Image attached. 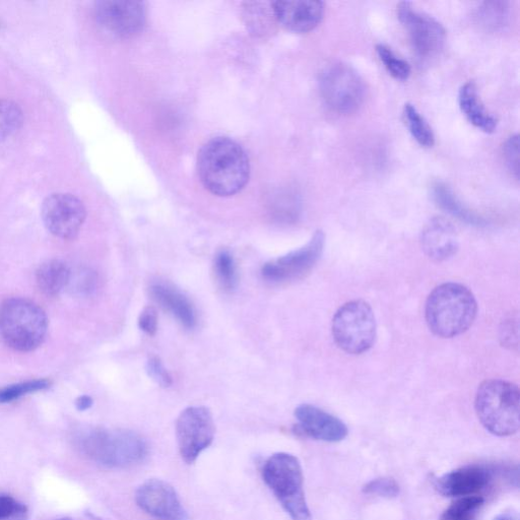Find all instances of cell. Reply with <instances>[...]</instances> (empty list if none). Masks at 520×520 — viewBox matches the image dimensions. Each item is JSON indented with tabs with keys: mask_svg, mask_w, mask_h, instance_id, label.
<instances>
[{
	"mask_svg": "<svg viewBox=\"0 0 520 520\" xmlns=\"http://www.w3.org/2000/svg\"><path fill=\"white\" fill-rule=\"evenodd\" d=\"M50 385L51 382L46 379H35L0 388V404H9L27 395L42 392Z\"/></svg>",
	"mask_w": 520,
	"mask_h": 520,
	"instance_id": "cell-28",
	"label": "cell"
},
{
	"mask_svg": "<svg viewBox=\"0 0 520 520\" xmlns=\"http://www.w3.org/2000/svg\"><path fill=\"white\" fill-rule=\"evenodd\" d=\"M147 10L142 2H101L96 7V19L109 34L128 38L140 33L145 24Z\"/></svg>",
	"mask_w": 520,
	"mask_h": 520,
	"instance_id": "cell-13",
	"label": "cell"
},
{
	"mask_svg": "<svg viewBox=\"0 0 520 520\" xmlns=\"http://www.w3.org/2000/svg\"><path fill=\"white\" fill-rule=\"evenodd\" d=\"M319 89L325 105L339 114L357 112L366 96L363 79L350 65L341 62L322 72Z\"/></svg>",
	"mask_w": 520,
	"mask_h": 520,
	"instance_id": "cell-8",
	"label": "cell"
},
{
	"mask_svg": "<svg viewBox=\"0 0 520 520\" xmlns=\"http://www.w3.org/2000/svg\"><path fill=\"white\" fill-rule=\"evenodd\" d=\"M47 330L46 313L35 302L10 298L0 304V338L9 348L32 352L43 344Z\"/></svg>",
	"mask_w": 520,
	"mask_h": 520,
	"instance_id": "cell-4",
	"label": "cell"
},
{
	"mask_svg": "<svg viewBox=\"0 0 520 520\" xmlns=\"http://www.w3.org/2000/svg\"><path fill=\"white\" fill-rule=\"evenodd\" d=\"M503 154L507 167L513 176L519 178V137H510L503 146Z\"/></svg>",
	"mask_w": 520,
	"mask_h": 520,
	"instance_id": "cell-33",
	"label": "cell"
},
{
	"mask_svg": "<svg viewBox=\"0 0 520 520\" xmlns=\"http://www.w3.org/2000/svg\"><path fill=\"white\" fill-rule=\"evenodd\" d=\"M94 405V401L89 396H82L76 401V407L79 411L85 412L90 410Z\"/></svg>",
	"mask_w": 520,
	"mask_h": 520,
	"instance_id": "cell-35",
	"label": "cell"
},
{
	"mask_svg": "<svg viewBox=\"0 0 520 520\" xmlns=\"http://www.w3.org/2000/svg\"><path fill=\"white\" fill-rule=\"evenodd\" d=\"M398 17L418 56L430 58L442 49L446 32L433 17L417 11L412 4L406 2L398 6Z\"/></svg>",
	"mask_w": 520,
	"mask_h": 520,
	"instance_id": "cell-12",
	"label": "cell"
},
{
	"mask_svg": "<svg viewBox=\"0 0 520 520\" xmlns=\"http://www.w3.org/2000/svg\"><path fill=\"white\" fill-rule=\"evenodd\" d=\"M509 4L506 2L484 3L477 12L479 23L489 31H495L507 24Z\"/></svg>",
	"mask_w": 520,
	"mask_h": 520,
	"instance_id": "cell-25",
	"label": "cell"
},
{
	"mask_svg": "<svg viewBox=\"0 0 520 520\" xmlns=\"http://www.w3.org/2000/svg\"><path fill=\"white\" fill-rule=\"evenodd\" d=\"M158 312L154 306L146 307L139 317V328L150 337H154L158 331Z\"/></svg>",
	"mask_w": 520,
	"mask_h": 520,
	"instance_id": "cell-34",
	"label": "cell"
},
{
	"mask_svg": "<svg viewBox=\"0 0 520 520\" xmlns=\"http://www.w3.org/2000/svg\"><path fill=\"white\" fill-rule=\"evenodd\" d=\"M216 427L211 411L206 407H189L176 422V438L182 460L192 465L211 446Z\"/></svg>",
	"mask_w": 520,
	"mask_h": 520,
	"instance_id": "cell-9",
	"label": "cell"
},
{
	"mask_svg": "<svg viewBox=\"0 0 520 520\" xmlns=\"http://www.w3.org/2000/svg\"><path fill=\"white\" fill-rule=\"evenodd\" d=\"M146 369L148 375L161 387L172 385V376L159 357L151 356L147 361Z\"/></svg>",
	"mask_w": 520,
	"mask_h": 520,
	"instance_id": "cell-32",
	"label": "cell"
},
{
	"mask_svg": "<svg viewBox=\"0 0 520 520\" xmlns=\"http://www.w3.org/2000/svg\"><path fill=\"white\" fill-rule=\"evenodd\" d=\"M404 117L415 141L424 148H432L435 144L433 130L413 104L405 105Z\"/></svg>",
	"mask_w": 520,
	"mask_h": 520,
	"instance_id": "cell-23",
	"label": "cell"
},
{
	"mask_svg": "<svg viewBox=\"0 0 520 520\" xmlns=\"http://www.w3.org/2000/svg\"><path fill=\"white\" fill-rule=\"evenodd\" d=\"M214 272L216 279L225 291H233L238 282L236 265L232 254L227 250L217 253L214 260Z\"/></svg>",
	"mask_w": 520,
	"mask_h": 520,
	"instance_id": "cell-26",
	"label": "cell"
},
{
	"mask_svg": "<svg viewBox=\"0 0 520 520\" xmlns=\"http://www.w3.org/2000/svg\"><path fill=\"white\" fill-rule=\"evenodd\" d=\"M41 213L47 230L64 240L78 236L87 216L83 203L69 193L51 194L44 201Z\"/></svg>",
	"mask_w": 520,
	"mask_h": 520,
	"instance_id": "cell-10",
	"label": "cell"
},
{
	"mask_svg": "<svg viewBox=\"0 0 520 520\" xmlns=\"http://www.w3.org/2000/svg\"><path fill=\"white\" fill-rule=\"evenodd\" d=\"M324 234L316 231L304 247L271 260L262 269L263 277L273 283L294 281L307 275L316 265L324 247Z\"/></svg>",
	"mask_w": 520,
	"mask_h": 520,
	"instance_id": "cell-11",
	"label": "cell"
},
{
	"mask_svg": "<svg viewBox=\"0 0 520 520\" xmlns=\"http://www.w3.org/2000/svg\"><path fill=\"white\" fill-rule=\"evenodd\" d=\"M485 500L480 496L463 497L453 502L439 520H477Z\"/></svg>",
	"mask_w": 520,
	"mask_h": 520,
	"instance_id": "cell-24",
	"label": "cell"
},
{
	"mask_svg": "<svg viewBox=\"0 0 520 520\" xmlns=\"http://www.w3.org/2000/svg\"><path fill=\"white\" fill-rule=\"evenodd\" d=\"M478 305L474 294L464 285L445 283L429 295L425 317L430 331L450 339L466 333L474 323Z\"/></svg>",
	"mask_w": 520,
	"mask_h": 520,
	"instance_id": "cell-2",
	"label": "cell"
},
{
	"mask_svg": "<svg viewBox=\"0 0 520 520\" xmlns=\"http://www.w3.org/2000/svg\"><path fill=\"white\" fill-rule=\"evenodd\" d=\"M153 300L173 315L187 330L197 325V314L189 299L172 286L155 283L150 287Z\"/></svg>",
	"mask_w": 520,
	"mask_h": 520,
	"instance_id": "cell-19",
	"label": "cell"
},
{
	"mask_svg": "<svg viewBox=\"0 0 520 520\" xmlns=\"http://www.w3.org/2000/svg\"><path fill=\"white\" fill-rule=\"evenodd\" d=\"M333 336L338 347L351 355L372 348L376 339V320L371 306L363 300L343 305L333 319Z\"/></svg>",
	"mask_w": 520,
	"mask_h": 520,
	"instance_id": "cell-7",
	"label": "cell"
},
{
	"mask_svg": "<svg viewBox=\"0 0 520 520\" xmlns=\"http://www.w3.org/2000/svg\"><path fill=\"white\" fill-rule=\"evenodd\" d=\"M28 507L10 495L0 494V520H27Z\"/></svg>",
	"mask_w": 520,
	"mask_h": 520,
	"instance_id": "cell-30",
	"label": "cell"
},
{
	"mask_svg": "<svg viewBox=\"0 0 520 520\" xmlns=\"http://www.w3.org/2000/svg\"><path fill=\"white\" fill-rule=\"evenodd\" d=\"M23 123L20 107L9 100H0V141L14 136Z\"/></svg>",
	"mask_w": 520,
	"mask_h": 520,
	"instance_id": "cell-27",
	"label": "cell"
},
{
	"mask_svg": "<svg viewBox=\"0 0 520 520\" xmlns=\"http://www.w3.org/2000/svg\"><path fill=\"white\" fill-rule=\"evenodd\" d=\"M263 477L292 520H312L302 468L294 455L285 452L272 455L264 466Z\"/></svg>",
	"mask_w": 520,
	"mask_h": 520,
	"instance_id": "cell-6",
	"label": "cell"
},
{
	"mask_svg": "<svg viewBox=\"0 0 520 520\" xmlns=\"http://www.w3.org/2000/svg\"><path fill=\"white\" fill-rule=\"evenodd\" d=\"M494 520H519L515 513L505 512L499 514Z\"/></svg>",
	"mask_w": 520,
	"mask_h": 520,
	"instance_id": "cell-36",
	"label": "cell"
},
{
	"mask_svg": "<svg viewBox=\"0 0 520 520\" xmlns=\"http://www.w3.org/2000/svg\"><path fill=\"white\" fill-rule=\"evenodd\" d=\"M58 520H73L71 518H62V519H58Z\"/></svg>",
	"mask_w": 520,
	"mask_h": 520,
	"instance_id": "cell-37",
	"label": "cell"
},
{
	"mask_svg": "<svg viewBox=\"0 0 520 520\" xmlns=\"http://www.w3.org/2000/svg\"><path fill=\"white\" fill-rule=\"evenodd\" d=\"M491 472L482 466H467L454 470L436 482L437 490L446 497L476 496L491 482Z\"/></svg>",
	"mask_w": 520,
	"mask_h": 520,
	"instance_id": "cell-17",
	"label": "cell"
},
{
	"mask_svg": "<svg viewBox=\"0 0 520 520\" xmlns=\"http://www.w3.org/2000/svg\"><path fill=\"white\" fill-rule=\"evenodd\" d=\"M72 277L73 273L67 264L59 259H51L37 270L36 283L44 295L55 297L71 284Z\"/></svg>",
	"mask_w": 520,
	"mask_h": 520,
	"instance_id": "cell-21",
	"label": "cell"
},
{
	"mask_svg": "<svg viewBox=\"0 0 520 520\" xmlns=\"http://www.w3.org/2000/svg\"><path fill=\"white\" fill-rule=\"evenodd\" d=\"M272 9L275 19L295 33H307L315 29L324 13L323 3L312 2V0L275 2L272 4Z\"/></svg>",
	"mask_w": 520,
	"mask_h": 520,
	"instance_id": "cell-16",
	"label": "cell"
},
{
	"mask_svg": "<svg viewBox=\"0 0 520 520\" xmlns=\"http://www.w3.org/2000/svg\"><path fill=\"white\" fill-rule=\"evenodd\" d=\"M136 501L149 515L161 520H184L186 512L174 488L152 479L142 484L136 492Z\"/></svg>",
	"mask_w": 520,
	"mask_h": 520,
	"instance_id": "cell-14",
	"label": "cell"
},
{
	"mask_svg": "<svg viewBox=\"0 0 520 520\" xmlns=\"http://www.w3.org/2000/svg\"><path fill=\"white\" fill-rule=\"evenodd\" d=\"M363 492L368 495L390 499L399 496L400 486L394 479L378 478L366 484Z\"/></svg>",
	"mask_w": 520,
	"mask_h": 520,
	"instance_id": "cell-31",
	"label": "cell"
},
{
	"mask_svg": "<svg viewBox=\"0 0 520 520\" xmlns=\"http://www.w3.org/2000/svg\"><path fill=\"white\" fill-rule=\"evenodd\" d=\"M475 409L481 424L490 433L507 437L518 432L520 426V393L508 381L491 379L478 388Z\"/></svg>",
	"mask_w": 520,
	"mask_h": 520,
	"instance_id": "cell-5",
	"label": "cell"
},
{
	"mask_svg": "<svg viewBox=\"0 0 520 520\" xmlns=\"http://www.w3.org/2000/svg\"><path fill=\"white\" fill-rule=\"evenodd\" d=\"M431 197L447 213L472 224L481 222L476 215L464 206L447 184L443 182L433 183L431 186Z\"/></svg>",
	"mask_w": 520,
	"mask_h": 520,
	"instance_id": "cell-22",
	"label": "cell"
},
{
	"mask_svg": "<svg viewBox=\"0 0 520 520\" xmlns=\"http://www.w3.org/2000/svg\"><path fill=\"white\" fill-rule=\"evenodd\" d=\"M81 451L92 462L107 468L133 467L148 455V444L139 434L128 430L90 428L78 437Z\"/></svg>",
	"mask_w": 520,
	"mask_h": 520,
	"instance_id": "cell-3",
	"label": "cell"
},
{
	"mask_svg": "<svg viewBox=\"0 0 520 520\" xmlns=\"http://www.w3.org/2000/svg\"><path fill=\"white\" fill-rule=\"evenodd\" d=\"M459 104L471 124L486 134L495 132L497 119L485 108L474 83L469 82L463 85L459 93Z\"/></svg>",
	"mask_w": 520,
	"mask_h": 520,
	"instance_id": "cell-20",
	"label": "cell"
},
{
	"mask_svg": "<svg viewBox=\"0 0 520 520\" xmlns=\"http://www.w3.org/2000/svg\"><path fill=\"white\" fill-rule=\"evenodd\" d=\"M295 417L301 432L316 440L340 442L349 433L342 420L311 405L299 406L295 410Z\"/></svg>",
	"mask_w": 520,
	"mask_h": 520,
	"instance_id": "cell-15",
	"label": "cell"
},
{
	"mask_svg": "<svg viewBox=\"0 0 520 520\" xmlns=\"http://www.w3.org/2000/svg\"><path fill=\"white\" fill-rule=\"evenodd\" d=\"M198 171L204 186L219 197H231L247 184L249 159L236 142L216 138L199 153Z\"/></svg>",
	"mask_w": 520,
	"mask_h": 520,
	"instance_id": "cell-1",
	"label": "cell"
},
{
	"mask_svg": "<svg viewBox=\"0 0 520 520\" xmlns=\"http://www.w3.org/2000/svg\"><path fill=\"white\" fill-rule=\"evenodd\" d=\"M376 52L390 76L399 81L409 79L411 76V67L405 59L399 57L392 49L383 44L376 46Z\"/></svg>",
	"mask_w": 520,
	"mask_h": 520,
	"instance_id": "cell-29",
	"label": "cell"
},
{
	"mask_svg": "<svg viewBox=\"0 0 520 520\" xmlns=\"http://www.w3.org/2000/svg\"><path fill=\"white\" fill-rule=\"evenodd\" d=\"M421 242L425 253L436 262L451 257L459 248L457 231L442 218L432 219L427 224Z\"/></svg>",
	"mask_w": 520,
	"mask_h": 520,
	"instance_id": "cell-18",
	"label": "cell"
}]
</instances>
